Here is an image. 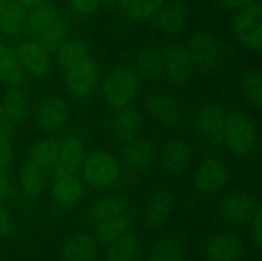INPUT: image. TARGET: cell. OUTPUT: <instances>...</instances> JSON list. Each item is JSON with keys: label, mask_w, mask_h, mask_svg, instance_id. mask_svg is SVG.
<instances>
[{"label": "cell", "mask_w": 262, "mask_h": 261, "mask_svg": "<svg viewBox=\"0 0 262 261\" xmlns=\"http://www.w3.org/2000/svg\"><path fill=\"white\" fill-rule=\"evenodd\" d=\"M189 54L194 68L204 74H214L222 71L229 60V46L215 33L197 31L189 36Z\"/></svg>", "instance_id": "obj_1"}, {"label": "cell", "mask_w": 262, "mask_h": 261, "mask_svg": "<svg viewBox=\"0 0 262 261\" xmlns=\"http://www.w3.org/2000/svg\"><path fill=\"white\" fill-rule=\"evenodd\" d=\"M225 143L238 158L247 159L255 155L258 147V130L247 113L238 109L228 113Z\"/></svg>", "instance_id": "obj_2"}, {"label": "cell", "mask_w": 262, "mask_h": 261, "mask_svg": "<svg viewBox=\"0 0 262 261\" xmlns=\"http://www.w3.org/2000/svg\"><path fill=\"white\" fill-rule=\"evenodd\" d=\"M140 79L135 69L128 66H115L110 69L102 82V95L109 106L114 109L129 106L137 97Z\"/></svg>", "instance_id": "obj_3"}, {"label": "cell", "mask_w": 262, "mask_h": 261, "mask_svg": "<svg viewBox=\"0 0 262 261\" xmlns=\"http://www.w3.org/2000/svg\"><path fill=\"white\" fill-rule=\"evenodd\" d=\"M83 181L95 188H109L119 182L120 171L119 161L102 150L92 151L84 156L81 166Z\"/></svg>", "instance_id": "obj_4"}, {"label": "cell", "mask_w": 262, "mask_h": 261, "mask_svg": "<svg viewBox=\"0 0 262 261\" xmlns=\"http://www.w3.org/2000/svg\"><path fill=\"white\" fill-rule=\"evenodd\" d=\"M232 32L245 49L262 53V4L253 2L237 10Z\"/></svg>", "instance_id": "obj_5"}, {"label": "cell", "mask_w": 262, "mask_h": 261, "mask_svg": "<svg viewBox=\"0 0 262 261\" xmlns=\"http://www.w3.org/2000/svg\"><path fill=\"white\" fill-rule=\"evenodd\" d=\"M192 124L200 137L209 145L219 147L225 143L227 113L215 102H204L194 109Z\"/></svg>", "instance_id": "obj_6"}, {"label": "cell", "mask_w": 262, "mask_h": 261, "mask_svg": "<svg viewBox=\"0 0 262 261\" xmlns=\"http://www.w3.org/2000/svg\"><path fill=\"white\" fill-rule=\"evenodd\" d=\"M230 181L227 164L216 156H205L197 164L193 174V189L199 196L210 197L219 193Z\"/></svg>", "instance_id": "obj_7"}, {"label": "cell", "mask_w": 262, "mask_h": 261, "mask_svg": "<svg viewBox=\"0 0 262 261\" xmlns=\"http://www.w3.org/2000/svg\"><path fill=\"white\" fill-rule=\"evenodd\" d=\"M258 204L256 197L247 191H230L217 201L216 214L232 227H246L252 223Z\"/></svg>", "instance_id": "obj_8"}, {"label": "cell", "mask_w": 262, "mask_h": 261, "mask_svg": "<svg viewBox=\"0 0 262 261\" xmlns=\"http://www.w3.org/2000/svg\"><path fill=\"white\" fill-rule=\"evenodd\" d=\"M200 251L205 261H239L245 255V242L237 233L220 230L205 237Z\"/></svg>", "instance_id": "obj_9"}, {"label": "cell", "mask_w": 262, "mask_h": 261, "mask_svg": "<svg viewBox=\"0 0 262 261\" xmlns=\"http://www.w3.org/2000/svg\"><path fill=\"white\" fill-rule=\"evenodd\" d=\"M145 110L158 124L165 128H176L182 123L184 105L179 97L165 92H150L146 95Z\"/></svg>", "instance_id": "obj_10"}, {"label": "cell", "mask_w": 262, "mask_h": 261, "mask_svg": "<svg viewBox=\"0 0 262 261\" xmlns=\"http://www.w3.org/2000/svg\"><path fill=\"white\" fill-rule=\"evenodd\" d=\"M194 64L187 46L173 42L163 50V73L166 81L176 87L184 86L194 72Z\"/></svg>", "instance_id": "obj_11"}, {"label": "cell", "mask_w": 262, "mask_h": 261, "mask_svg": "<svg viewBox=\"0 0 262 261\" xmlns=\"http://www.w3.org/2000/svg\"><path fill=\"white\" fill-rule=\"evenodd\" d=\"M173 193L159 187L147 194L142 207V224L147 232H158L165 225L174 210Z\"/></svg>", "instance_id": "obj_12"}, {"label": "cell", "mask_w": 262, "mask_h": 261, "mask_svg": "<svg viewBox=\"0 0 262 261\" xmlns=\"http://www.w3.org/2000/svg\"><path fill=\"white\" fill-rule=\"evenodd\" d=\"M59 261H96L99 242L87 232H73L60 241L56 250Z\"/></svg>", "instance_id": "obj_13"}, {"label": "cell", "mask_w": 262, "mask_h": 261, "mask_svg": "<svg viewBox=\"0 0 262 261\" xmlns=\"http://www.w3.org/2000/svg\"><path fill=\"white\" fill-rule=\"evenodd\" d=\"M193 159L192 146L182 138L170 140L159 150L158 163L164 174L177 177L189 168Z\"/></svg>", "instance_id": "obj_14"}, {"label": "cell", "mask_w": 262, "mask_h": 261, "mask_svg": "<svg viewBox=\"0 0 262 261\" xmlns=\"http://www.w3.org/2000/svg\"><path fill=\"white\" fill-rule=\"evenodd\" d=\"M99 73L96 61L91 56H86L69 71L66 72V86L69 94L77 99L90 96L96 89Z\"/></svg>", "instance_id": "obj_15"}, {"label": "cell", "mask_w": 262, "mask_h": 261, "mask_svg": "<svg viewBox=\"0 0 262 261\" xmlns=\"http://www.w3.org/2000/svg\"><path fill=\"white\" fill-rule=\"evenodd\" d=\"M158 143L148 137L136 138L125 145L123 161L130 171L136 174L147 173L158 160Z\"/></svg>", "instance_id": "obj_16"}, {"label": "cell", "mask_w": 262, "mask_h": 261, "mask_svg": "<svg viewBox=\"0 0 262 261\" xmlns=\"http://www.w3.org/2000/svg\"><path fill=\"white\" fill-rule=\"evenodd\" d=\"M86 146L77 135H69L60 142L59 155L53 171L55 177L74 176L83 163Z\"/></svg>", "instance_id": "obj_17"}, {"label": "cell", "mask_w": 262, "mask_h": 261, "mask_svg": "<svg viewBox=\"0 0 262 261\" xmlns=\"http://www.w3.org/2000/svg\"><path fill=\"white\" fill-rule=\"evenodd\" d=\"M23 72L35 78H43L50 72L49 53L36 40H26L18 45L15 51Z\"/></svg>", "instance_id": "obj_18"}, {"label": "cell", "mask_w": 262, "mask_h": 261, "mask_svg": "<svg viewBox=\"0 0 262 261\" xmlns=\"http://www.w3.org/2000/svg\"><path fill=\"white\" fill-rule=\"evenodd\" d=\"M189 20L188 7L182 0L165 3L163 8L156 13V28L165 36L176 37L186 31Z\"/></svg>", "instance_id": "obj_19"}, {"label": "cell", "mask_w": 262, "mask_h": 261, "mask_svg": "<svg viewBox=\"0 0 262 261\" xmlns=\"http://www.w3.org/2000/svg\"><path fill=\"white\" fill-rule=\"evenodd\" d=\"M141 127H142V118L140 113L129 106L118 109L109 120L110 137L115 142L124 143V145L138 137Z\"/></svg>", "instance_id": "obj_20"}, {"label": "cell", "mask_w": 262, "mask_h": 261, "mask_svg": "<svg viewBox=\"0 0 262 261\" xmlns=\"http://www.w3.org/2000/svg\"><path fill=\"white\" fill-rule=\"evenodd\" d=\"M188 248L183 235L168 232L156 238L147 253V261H187Z\"/></svg>", "instance_id": "obj_21"}, {"label": "cell", "mask_w": 262, "mask_h": 261, "mask_svg": "<svg viewBox=\"0 0 262 261\" xmlns=\"http://www.w3.org/2000/svg\"><path fill=\"white\" fill-rule=\"evenodd\" d=\"M145 256L143 241L137 233L129 232L106 245L102 261H142Z\"/></svg>", "instance_id": "obj_22"}, {"label": "cell", "mask_w": 262, "mask_h": 261, "mask_svg": "<svg viewBox=\"0 0 262 261\" xmlns=\"http://www.w3.org/2000/svg\"><path fill=\"white\" fill-rule=\"evenodd\" d=\"M71 115V107L63 97L50 95L45 97L38 109V123L48 132H54L66 124Z\"/></svg>", "instance_id": "obj_23"}, {"label": "cell", "mask_w": 262, "mask_h": 261, "mask_svg": "<svg viewBox=\"0 0 262 261\" xmlns=\"http://www.w3.org/2000/svg\"><path fill=\"white\" fill-rule=\"evenodd\" d=\"M84 196L83 183L76 176L55 177L51 186V197L60 206H73Z\"/></svg>", "instance_id": "obj_24"}, {"label": "cell", "mask_w": 262, "mask_h": 261, "mask_svg": "<svg viewBox=\"0 0 262 261\" xmlns=\"http://www.w3.org/2000/svg\"><path fill=\"white\" fill-rule=\"evenodd\" d=\"M60 18L58 7L51 2H42L36 7L31 8L30 12L26 14L23 31L30 36H37L46 27Z\"/></svg>", "instance_id": "obj_25"}, {"label": "cell", "mask_w": 262, "mask_h": 261, "mask_svg": "<svg viewBox=\"0 0 262 261\" xmlns=\"http://www.w3.org/2000/svg\"><path fill=\"white\" fill-rule=\"evenodd\" d=\"M128 207H129L128 197L123 196V194H113V196L105 197L92 205L87 211L86 219L87 222L96 227L97 224L110 219V217L127 212Z\"/></svg>", "instance_id": "obj_26"}, {"label": "cell", "mask_w": 262, "mask_h": 261, "mask_svg": "<svg viewBox=\"0 0 262 261\" xmlns=\"http://www.w3.org/2000/svg\"><path fill=\"white\" fill-rule=\"evenodd\" d=\"M136 66L145 79L159 78L163 73V51L155 44H143L136 56Z\"/></svg>", "instance_id": "obj_27"}, {"label": "cell", "mask_w": 262, "mask_h": 261, "mask_svg": "<svg viewBox=\"0 0 262 261\" xmlns=\"http://www.w3.org/2000/svg\"><path fill=\"white\" fill-rule=\"evenodd\" d=\"M130 224H132L130 215L128 212H123L97 224L95 227V238L99 243L106 246L127 233Z\"/></svg>", "instance_id": "obj_28"}, {"label": "cell", "mask_w": 262, "mask_h": 261, "mask_svg": "<svg viewBox=\"0 0 262 261\" xmlns=\"http://www.w3.org/2000/svg\"><path fill=\"white\" fill-rule=\"evenodd\" d=\"M0 81L10 87H19L25 81V72L17 55L0 41Z\"/></svg>", "instance_id": "obj_29"}, {"label": "cell", "mask_w": 262, "mask_h": 261, "mask_svg": "<svg viewBox=\"0 0 262 261\" xmlns=\"http://www.w3.org/2000/svg\"><path fill=\"white\" fill-rule=\"evenodd\" d=\"M26 8L18 3L9 0L0 9V31L5 36H17L23 31V25L26 20Z\"/></svg>", "instance_id": "obj_30"}, {"label": "cell", "mask_w": 262, "mask_h": 261, "mask_svg": "<svg viewBox=\"0 0 262 261\" xmlns=\"http://www.w3.org/2000/svg\"><path fill=\"white\" fill-rule=\"evenodd\" d=\"M89 56V49L87 45L79 38L68 40L55 51L56 64L63 69L64 72L69 71L72 67L78 64Z\"/></svg>", "instance_id": "obj_31"}, {"label": "cell", "mask_w": 262, "mask_h": 261, "mask_svg": "<svg viewBox=\"0 0 262 261\" xmlns=\"http://www.w3.org/2000/svg\"><path fill=\"white\" fill-rule=\"evenodd\" d=\"M59 148H60V143L54 138H43V140L37 141L31 148L30 163L35 164L42 170L54 168L59 155Z\"/></svg>", "instance_id": "obj_32"}, {"label": "cell", "mask_w": 262, "mask_h": 261, "mask_svg": "<svg viewBox=\"0 0 262 261\" xmlns=\"http://www.w3.org/2000/svg\"><path fill=\"white\" fill-rule=\"evenodd\" d=\"M2 105L13 123L26 122L28 117V101L22 90L18 87H9L4 92Z\"/></svg>", "instance_id": "obj_33"}, {"label": "cell", "mask_w": 262, "mask_h": 261, "mask_svg": "<svg viewBox=\"0 0 262 261\" xmlns=\"http://www.w3.org/2000/svg\"><path fill=\"white\" fill-rule=\"evenodd\" d=\"M67 36H68V23L63 18H59L55 22L51 23L49 27H46L42 32L38 33L36 41L49 54H51L55 53L66 42Z\"/></svg>", "instance_id": "obj_34"}, {"label": "cell", "mask_w": 262, "mask_h": 261, "mask_svg": "<svg viewBox=\"0 0 262 261\" xmlns=\"http://www.w3.org/2000/svg\"><path fill=\"white\" fill-rule=\"evenodd\" d=\"M19 182L22 191L25 192L26 196L31 197V199H36L40 196L45 188L42 169L32 163H27L22 166L19 171Z\"/></svg>", "instance_id": "obj_35"}, {"label": "cell", "mask_w": 262, "mask_h": 261, "mask_svg": "<svg viewBox=\"0 0 262 261\" xmlns=\"http://www.w3.org/2000/svg\"><path fill=\"white\" fill-rule=\"evenodd\" d=\"M239 90L246 101L262 110V72H247L239 79Z\"/></svg>", "instance_id": "obj_36"}, {"label": "cell", "mask_w": 262, "mask_h": 261, "mask_svg": "<svg viewBox=\"0 0 262 261\" xmlns=\"http://www.w3.org/2000/svg\"><path fill=\"white\" fill-rule=\"evenodd\" d=\"M165 3H168V0H135L127 9L128 18L136 23L145 22L155 17Z\"/></svg>", "instance_id": "obj_37"}, {"label": "cell", "mask_w": 262, "mask_h": 261, "mask_svg": "<svg viewBox=\"0 0 262 261\" xmlns=\"http://www.w3.org/2000/svg\"><path fill=\"white\" fill-rule=\"evenodd\" d=\"M13 165V145L9 137L0 133V168L8 171Z\"/></svg>", "instance_id": "obj_38"}, {"label": "cell", "mask_w": 262, "mask_h": 261, "mask_svg": "<svg viewBox=\"0 0 262 261\" xmlns=\"http://www.w3.org/2000/svg\"><path fill=\"white\" fill-rule=\"evenodd\" d=\"M69 7L82 15H92L99 10L101 0H66Z\"/></svg>", "instance_id": "obj_39"}, {"label": "cell", "mask_w": 262, "mask_h": 261, "mask_svg": "<svg viewBox=\"0 0 262 261\" xmlns=\"http://www.w3.org/2000/svg\"><path fill=\"white\" fill-rule=\"evenodd\" d=\"M252 237L256 245L262 250V202L258 205L252 219Z\"/></svg>", "instance_id": "obj_40"}, {"label": "cell", "mask_w": 262, "mask_h": 261, "mask_svg": "<svg viewBox=\"0 0 262 261\" xmlns=\"http://www.w3.org/2000/svg\"><path fill=\"white\" fill-rule=\"evenodd\" d=\"M13 233V222L8 210L0 204V237H9Z\"/></svg>", "instance_id": "obj_41"}, {"label": "cell", "mask_w": 262, "mask_h": 261, "mask_svg": "<svg viewBox=\"0 0 262 261\" xmlns=\"http://www.w3.org/2000/svg\"><path fill=\"white\" fill-rule=\"evenodd\" d=\"M0 133L9 138H12V136L14 135V123L2 104H0Z\"/></svg>", "instance_id": "obj_42"}, {"label": "cell", "mask_w": 262, "mask_h": 261, "mask_svg": "<svg viewBox=\"0 0 262 261\" xmlns=\"http://www.w3.org/2000/svg\"><path fill=\"white\" fill-rule=\"evenodd\" d=\"M12 192V184L7 176V171L0 168V201L7 199Z\"/></svg>", "instance_id": "obj_43"}, {"label": "cell", "mask_w": 262, "mask_h": 261, "mask_svg": "<svg viewBox=\"0 0 262 261\" xmlns=\"http://www.w3.org/2000/svg\"><path fill=\"white\" fill-rule=\"evenodd\" d=\"M255 0H219V4L222 5L223 9L229 10V12H232V10L237 12L238 9H241V8L246 7V5L251 4Z\"/></svg>", "instance_id": "obj_44"}, {"label": "cell", "mask_w": 262, "mask_h": 261, "mask_svg": "<svg viewBox=\"0 0 262 261\" xmlns=\"http://www.w3.org/2000/svg\"><path fill=\"white\" fill-rule=\"evenodd\" d=\"M13 2L18 3V4L22 5L26 9H31V8L36 7V5L40 4V3L45 2V0H13Z\"/></svg>", "instance_id": "obj_45"}, {"label": "cell", "mask_w": 262, "mask_h": 261, "mask_svg": "<svg viewBox=\"0 0 262 261\" xmlns=\"http://www.w3.org/2000/svg\"><path fill=\"white\" fill-rule=\"evenodd\" d=\"M117 2L118 4H119V7L124 8V9H128L135 0H117Z\"/></svg>", "instance_id": "obj_46"}, {"label": "cell", "mask_w": 262, "mask_h": 261, "mask_svg": "<svg viewBox=\"0 0 262 261\" xmlns=\"http://www.w3.org/2000/svg\"><path fill=\"white\" fill-rule=\"evenodd\" d=\"M8 2H9V0H0V9H2V8L4 7Z\"/></svg>", "instance_id": "obj_47"}, {"label": "cell", "mask_w": 262, "mask_h": 261, "mask_svg": "<svg viewBox=\"0 0 262 261\" xmlns=\"http://www.w3.org/2000/svg\"><path fill=\"white\" fill-rule=\"evenodd\" d=\"M105 2H112V0H105Z\"/></svg>", "instance_id": "obj_48"}]
</instances>
